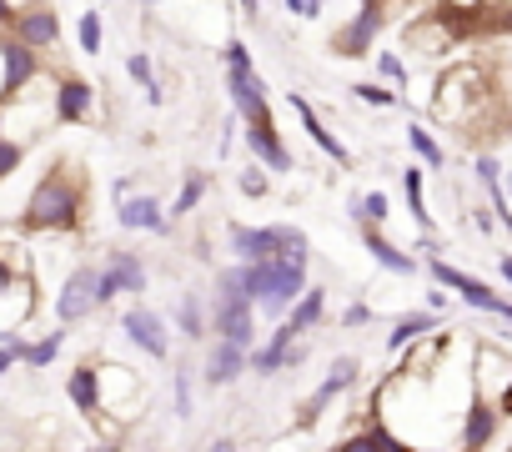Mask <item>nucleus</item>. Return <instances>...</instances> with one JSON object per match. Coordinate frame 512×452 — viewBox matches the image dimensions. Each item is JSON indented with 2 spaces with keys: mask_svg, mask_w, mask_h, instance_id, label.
Wrapping results in <instances>:
<instances>
[{
  "mask_svg": "<svg viewBox=\"0 0 512 452\" xmlns=\"http://www.w3.org/2000/svg\"><path fill=\"white\" fill-rule=\"evenodd\" d=\"M81 216H86V181H81V171L51 166L31 186L26 211H21V226H26V232H76Z\"/></svg>",
  "mask_w": 512,
  "mask_h": 452,
  "instance_id": "nucleus-1",
  "label": "nucleus"
},
{
  "mask_svg": "<svg viewBox=\"0 0 512 452\" xmlns=\"http://www.w3.org/2000/svg\"><path fill=\"white\" fill-rule=\"evenodd\" d=\"M241 287L256 302V317L262 322H287V312L312 287V262H292V257L251 262V267H241Z\"/></svg>",
  "mask_w": 512,
  "mask_h": 452,
  "instance_id": "nucleus-2",
  "label": "nucleus"
},
{
  "mask_svg": "<svg viewBox=\"0 0 512 452\" xmlns=\"http://www.w3.org/2000/svg\"><path fill=\"white\" fill-rule=\"evenodd\" d=\"M422 267H427L432 287H447V292H457L472 312H487V317H497V322L512 327V297H502L497 287H487L482 277H472V272H462V267H452V262H442V257H432V262H422Z\"/></svg>",
  "mask_w": 512,
  "mask_h": 452,
  "instance_id": "nucleus-3",
  "label": "nucleus"
},
{
  "mask_svg": "<svg viewBox=\"0 0 512 452\" xmlns=\"http://www.w3.org/2000/svg\"><path fill=\"white\" fill-rule=\"evenodd\" d=\"M96 292H101V267L76 262L66 272L61 292H56V327H81L86 317H96L101 312V297Z\"/></svg>",
  "mask_w": 512,
  "mask_h": 452,
  "instance_id": "nucleus-4",
  "label": "nucleus"
},
{
  "mask_svg": "<svg viewBox=\"0 0 512 452\" xmlns=\"http://www.w3.org/2000/svg\"><path fill=\"white\" fill-rule=\"evenodd\" d=\"M151 287V267H146V257L141 252H131V247H111L106 252V262H101V307H111L116 297H136L141 302V292Z\"/></svg>",
  "mask_w": 512,
  "mask_h": 452,
  "instance_id": "nucleus-5",
  "label": "nucleus"
},
{
  "mask_svg": "<svg viewBox=\"0 0 512 452\" xmlns=\"http://www.w3.org/2000/svg\"><path fill=\"white\" fill-rule=\"evenodd\" d=\"M357 382H362V357H357V352L332 357V362H327V372H322V382H317V392L302 402V417H297V422H302V427H317L337 397L357 392Z\"/></svg>",
  "mask_w": 512,
  "mask_h": 452,
  "instance_id": "nucleus-6",
  "label": "nucleus"
},
{
  "mask_svg": "<svg viewBox=\"0 0 512 452\" xmlns=\"http://www.w3.org/2000/svg\"><path fill=\"white\" fill-rule=\"evenodd\" d=\"M121 337L136 347V352H146L151 362H166L171 357V317H161L156 307H146V302H131L126 312H121Z\"/></svg>",
  "mask_w": 512,
  "mask_h": 452,
  "instance_id": "nucleus-7",
  "label": "nucleus"
},
{
  "mask_svg": "<svg viewBox=\"0 0 512 452\" xmlns=\"http://www.w3.org/2000/svg\"><path fill=\"white\" fill-rule=\"evenodd\" d=\"M211 302V337H221V342H241V347H256V337H262V317H256V302L246 297V292H236V297H206Z\"/></svg>",
  "mask_w": 512,
  "mask_h": 452,
  "instance_id": "nucleus-8",
  "label": "nucleus"
},
{
  "mask_svg": "<svg viewBox=\"0 0 512 452\" xmlns=\"http://www.w3.org/2000/svg\"><path fill=\"white\" fill-rule=\"evenodd\" d=\"M472 392L482 402H497L512 392V352L497 342H472Z\"/></svg>",
  "mask_w": 512,
  "mask_h": 452,
  "instance_id": "nucleus-9",
  "label": "nucleus"
},
{
  "mask_svg": "<svg viewBox=\"0 0 512 452\" xmlns=\"http://www.w3.org/2000/svg\"><path fill=\"white\" fill-rule=\"evenodd\" d=\"M387 31V6H357L347 16V26H337L332 36V56H377V36Z\"/></svg>",
  "mask_w": 512,
  "mask_h": 452,
  "instance_id": "nucleus-10",
  "label": "nucleus"
},
{
  "mask_svg": "<svg viewBox=\"0 0 512 452\" xmlns=\"http://www.w3.org/2000/svg\"><path fill=\"white\" fill-rule=\"evenodd\" d=\"M226 96H231V111L241 126H262V121H277L272 116V96H267V81L256 71H226Z\"/></svg>",
  "mask_w": 512,
  "mask_h": 452,
  "instance_id": "nucleus-11",
  "label": "nucleus"
},
{
  "mask_svg": "<svg viewBox=\"0 0 512 452\" xmlns=\"http://www.w3.org/2000/svg\"><path fill=\"white\" fill-rule=\"evenodd\" d=\"M141 407V377L121 362H101V417L111 412L116 422H131Z\"/></svg>",
  "mask_w": 512,
  "mask_h": 452,
  "instance_id": "nucleus-12",
  "label": "nucleus"
},
{
  "mask_svg": "<svg viewBox=\"0 0 512 452\" xmlns=\"http://www.w3.org/2000/svg\"><path fill=\"white\" fill-rule=\"evenodd\" d=\"M226 252H231V262H241V267L277 257V252H282V232H277V221H267V226L231 221V226H226Z\"/></svg>",
  "mask_w": 512,
  "mask_h": 452,
  "instance_id": "nucleus-13",
  "label": "nucleus"
},
{
  "mask_svg": "<svg viewBox=\"0 0 512 452\" xmlns=\"http://www.w3.org/2000/svg\"><path fill=\"white\" fill-rule=\"evenodd\" d=\"M487 96V81L477 76V71H447L442 76V91L432 96V116H442V121H467V101H482Z\"/></svg>",
  "mask_w": 512,
  "mask_h": 452,
  "instance_id": "nucleus-14",
  "label": "nucleus"
},
{
  "mask_svg": "<svg viewBox=\"0 0 512 452\" xmlns=\"http://www.w3.org/2000/svg\"><path fill=\"white\" fill-rule=\"evenodd\" d=\"M116 226H121V232L166 237V232H171V211L161 206V196H151V191H136V196L116 201Z\"/></svg>",
  "mask_w": 512,
  "mask_h": 452,
  "instance_id": "nucleus-15",
  "label": "nucleus"
},
{
  "mask_svg": "<svg viewBox=\"0 0 512 452\" xmlns=\"http://www.w3.org/2000/svg\"><path fill=\"white\" fill-rule=\"evenodd\" d=\"M241 136H246V151H251V161H262V166H267L272 176H292V171H297V156H292L287 136L277 131V121L246 126Z\"/></svg>",
  "mask_w": 512,
  "mask_h": 452,
  "instance_id": "nucleus-16",
  "label": "nucleus"
},
{
  "mask_svg": "<svg viewBox=\"0 0 512 452\" xmlns=\"http://www.w3.org/2000/svg\"><path fill=\"white\" fill-rule=\"evenodd\" d=\"M287 106L297 111V121H302L307 141H312V146H317L327 161H337V166H352V146H347V141H342V136H337V131H332V126H327V121L312 111V101H307L302 91H287Z\"/></svg>",
  "mask_w": 512,
  "mask_h": 452,
  "instance_id": "nucleus-17",
  "label": "nucleus"
},
{
  "mask_svg": "<svg viewBox=\"0 0 512 452\" xmlns=\"http://www.w3.org/2000/svg\"><path fill=\"white\" fill-rule=\"evenodd\" d=\"M11 36L26 41L31 51H56V46H61V11L46 6V0H31V6H21Z\"/></svg>",
  "mask_w": 512,
  "mask_h": 452,
  "instance_id": "nucleus-18",
  "label": "nucleus"
},
{
  "mask_svg": "<svg viewBox=\"0 0 512 452\" xmlns=\"http://www.w3.org/2000/svg\"><path fill=\"white\" fill-rule=\"evenodd\" d=\"M246 372H251V347L211 337L206 362H201V382H206V387H231V382H236V377H246Z\"/></svg>",
  "mask_w": 512,
  "mask_h": 452,
  "instance_id": "nucleus-19",
  "label": "nucleus"
},
{
  "mask_svg": "<svg viewBox=\"0 0 512 452\" xmlns=\"http://www.w3.org/2000/svg\"><path fill=\"white\" fill-rule=\"evenodd\" d=\"M497 427H502V407L472 397L467 412H462V422H457V452H487L492 437H497Z\"/></svg>",
  "mask_w": 512,
  "mask_h": 452,
  "instance_id": "nucleus-20",
  "label": "nucleus"
},
{
  "mask_svg": "<svg viewBox=\"0 0 512 452\" xmlns=\"http://www.w3.org/2000/svg\"><path fill=\"white\" fill-rule=\"evenodd\" d=\"M357 242H362V252H372L377 267H387V272H397V277H417V272H422V257H412L407 247H397V242L387 237V226H357Z\"/></svg>",
  "mask_w": 512,
  "mask_h": 452,
  "instance_id": "nucleus-21",
  "label": "nucleus"
},
{
  "mask_svg": "<svg viewBox=\"0 0 512 452\" xmlns=\"http://www.w3.org/2000/svg\"><path fill=\"white\" fill-rule=\"evenodd\" d=\"M302 342V332L292 327V322H277L272 332H267V342H256L251 347V377H262V382H272L282 367H287V352Z\"/></svg>",
  "mask_w": 512,
  "mask_h": 452,
  "instance_id": "nucleus-22",
  "label": "nucleus"
},
{
  "mask_svg": "<svg viewBox=\"0 0 512 452\" xmlns=\"http://www.w3.org/2000/svg\"><path fill=\"white\" fill-rule=\"evenodd\" d=\"M0 71H6V101L21 96L26 86L41 81V51H31L26 41H0Z\"/></svg>",
  "mask_w": 512,
  "mask_h": 452,
  "instance_id": "nucleus-23",
  "label": "nucleus"
},
{
  "mask_svg": "<svg viewBox=\"0 0 512 452\" xmlns=\"http://www.w3.org/2000/svg\"><path fill=\"white\" fill-rule=\"evenodd\" d=\"M96 116V86L86 76H56V126H81Z\"/></svg>",
  "mask_w": 512,
  "mask_h": 452,
  "instance_id": "nucleus-24",
  "label": "nucleus"
},
{
  "mask_svg": "<svg viewBox=\"0 0 512 452\" xmlns=\"http://www.w3.org/2000/svg\"><path fill=\"white\" fill-rule=\"evenodd\" d=\"M66 397L81 417L101 422V362H76L66 372Z\"/></svg>",
  "mask_w": 512,
  "mask_h": 452,
  "instance_id": "nucleus-25",
  "label": "nucleus"
},
{
  "mask_svg": "<svg viewBox=\"0 0 512 452\" xmlns=\"http://www.w3.org/2000/svg\"><path fill=\"white\" fill-rule=\"evenodd\" d=\"M171 332L181 337V342H206L211 337V302H201L196 292H181L176 297V307H171Z\"/></svg>",
  "mask_w": 512,
  "mask_h": 452,
  "instance_id": "nucleus-26",
  "label": "nucleus"
},
{
  "mask_svg": "<svg viewBox=\"0 0 512 452\" xmlns=\"http://www.w3.org/2000/svg\"><path fill=\"white\" fill-rule=\"evenodd\" d=\"M337 452H412L392 427H382L377 417H367L362 427H347V437L337 442Z\"/></svg>",
  "mask_w": 512,
  "mask_h": 452,
  "instance_id": "nucleus-27",
  "label": "nucleus"
},
{
  "mask_svg": "<svg viewBox=\"0 0 512 452\" xmlns=\"http://www.w3.org/2000/svg\"><path fill=\"white\" fill-rule=\"evenodd\" d=\"M432 332H437V312H402V317H392L382 347H387L392 357H402L412 342H422V337H432Z\"/></svg>",
  "mask_w": 512,
  "mask_h": 452,
  "instance_id": "nucleus-28",
  "label": "nucleus"
},
{
  "mask_svg": "<svg viewBox=\"0 0 512 452\" xmlns=\"http://www.w3.org/2000/svg\"><path fill=\"white\" fill-rule=\"evenodd\" d=\"M402 136H407V151L417 156V166H427V171H447V146H442V141H437V136L422 126V121H412Z\"/></svg>",
  "mask_w": 512,
  "mask_h": 452,
  "instance_id": "nucleus-29",
  "label": "nucleus"
},
{
  "mask_svg": "<svg viewBox=\"0 0 512 452\" xmlns=\"http://www.w3.org/2000/svg\"><path fill=\"white\" fill-rule=\"evenodd\" d=\"M206 191H211V171H186V176H181V186H176V201L166 206V211H171V221L196 216V206L206 201Z\"/></svg>",
  "mask_w": 512,
  "mask_h": 452,
  "instance_id": "nucleus-30",
  "label": "nucleus"
},
{
  "mask_svg": "<svg viewBox=\"0 0 512 452\" xmlns=\"http://www.w3.org/2000/svg\"><path fill=\"white\" fill-rule=\"evenodd\" d=\"M287 322H292L302 337H312V332L327 322V287H322V282H317V287H307V292H302V302L287 312Z\"/></svg>",
  "mask_w": 512,
  "mask_h": 452,
  "instance_id": "nucleus-31",
  "label": "nucleus"
},
{
  "mask_svg": "<svg viewBox=\"0 0 512 452\" xmlns=\"http://www.w3.org/2000/svg\"><path fill=\"white\" fill-rule=\"evenodd\" d=\"M66 337H71V327H51V332H41V337H31V347H26V372H46L61 352H66Z\"/></svg>",
  "mask_w": 512,
  "mask_h": 452,
  "instance_id": "nucleus-32",
  "label": "nucleus"
},
{
  "mask_svg": "<svg viewBox=\"0 0 512 452\" xmlns=\"http://www.w3.org/2000/svg\"><path fill=\"white\" fill-rule=\"evenodd\" d=\"M427 166H402V196H407V211H412V221L422 226H432V211H427V176H422Z\"/></svg>",
  "mask_w": 512,
  "mask_h": 452,
  "instance_id": "nucleus-33",
  "label": "nucleus"
},
{
  "mask_svg": "<svg viewBox=\"0 0 512 452\" xmlns=\"http://www.w3.org/2000/svg\"><path fill=\"white\" fill-rule=\"evenodd\" d=\"M372 66H377V81H382V86H392V91L407 96V86H412V66H407L402 51H377Z\"/></svg>",
  "mask_w": 512,
  "mask_h": 452,
  "instance_id": "nucleus-34",
  "label": "nucleus"
},
{
  "mask_svg": "<svg viewBox=\"0 0 512 452\" xmlns=\"http://www.w3.org/2000/svg\"><path fill=\"white\" fill-rule=\"evenodd\" d=\"M171 412H176L181 422L196 417V387H191V367H186V362L171 367Z\"/></svg>",
  "mask_w": 512,
  "mask_h": 452,
  "instance_id": "nucleus-35",
  "label": "nucleus"
},
{
  "mask_svg": "<svg viewBox=\"0 0 512 452\" xmlns=\"http://www.w3.org/2000/svg\"><path fill=\"white\" fill-rule=\"evenodd\" d=\"M236 191H241L246 201H267V196H272V171H267L262 161L236 166Z\"/></svg>",
  "mask_w": 512,
  "mask_h": 452,
  "instance_id": "nucleus-36",
  "label": "nucleus"
},
{
  "mask_svg": "<svg viewBox=\"0 0 512 452\" xmlns=\"http://www.w3.org/2000/svg\"><path fill=\"white\" fill-rule=\"evenodd\" d=\"M76 46H81V56H101V46H106V21H101V11H81V16H76Z\"/></svg>",
  "mask_w": 512,
  "mask_h": 452,
  "instance_id": "nucleus-37",
  "label": "nucleus"
},
{
  "mask_svg": "<svg viewBox=\"0 0 512 452\" xmlns=\"http://www.w3.org/2000/svg\"><path fill=\"white\" fill-rule=\"evenodd\" d=\"M352 96H357L362 106H377V111H397V106L407 101L402 91H392V86H382V81H357Z\"/></svg>",
  "mask_w": 512,
  "mask_h": 452,
  "instance_id": "nucleus-38",
  "label": "nucleus"
},
{
  "mask_svg": "<svg viewBox=\"0 0 512 452\" xmlns=\"http://www.w3.org/2000/svg\"><path fill=\"white\" fill-rule=\"evenodd\" d=\"M392 221V196L387 191H362V221L357 226H387Z\"/></svg>",
  "mask_w": 512,
  "mask_h": 452,
  "instance_id": "nucleus-39",
  "label": "nucleus"
},
{
  "mask_svg": "<svg viewBox=\"0 0 512 452\" xmlns=\"http://www.w3.org/2000/svg\"><path fill=\"white\" fill-rule=\"evenodd\" d=\"M21 161H26V141H16V136L0 131V181L16 176V171H21Z\"/></svg>",
  "mask_w": 512,
  "mask_h": 452,
  "instance_id": "nucleus-40",
  "label": "nucleus"
},
{
  "mask_svg": "<svg viewBox=\"0 0 512 452\" xmlns=\"http://www.w3.org/2000/svg\"><path fill=\"white\" fill-rule=\"evenodd\" d=\"M221 66H226V71H256V66H251V46H246L241 36H231V41L221 46Z\"/></svg>",
  "mask_w": 512,
  "mask_h": 452,
  "instance_id": "nucleus-41",
  "label": "nucleus"
},
{
  "mask_svg": "<svg viewBox=\"0 0 512 452\" xmlns=\"http://www.w3.org/2000/svg\"><path fill=\"white\" fill-rule=\"evenodd\" d=\"M126 76H131V81L146 91V86L156 81V66H151V56H146V51H131V56H126Z\"/></svg>",
  "mask_w": 512,
  "mask_h": 452,
  "instance_id": "nucleus-42",
  "label": "nucleus"
},
{
  "mask_svg": "<svg viewBox=\"0 0 512 452\" xmlns=\"http://www.w3.org/2000/svg\"><path fill=\"white\" fill-rule=\"evenodd\" d=\"M367 322H372V307H367L362 297H352V302L342 307V317H337V327H342V332H357V327H367Z\"/></svg>",
  "mask_w": 512,
  "mask_h": 452,
  "instance_id": "nucleus-43",
  "label": "nucleus"
},
{
  "mask_svg": "<svg viewBox=\"0 0 512 452\" xmlns=\"http://www.w3.org/2000/svg\"><path fill=\"white\" fill-rule=\"evenodd\" d=\"M307 362H312V337H302V342L287 352V367H282V372H302Z\"/></svg>",
  "mask_w": 512,
  "mask_h": 452,
  "instance_id": "nucleus-44",
  "label": "nucleus"
},
{
  "mask_svg": "<svg viewBox=\"0 0 512 452\" xmlns=\"http://www.w3.org/2000/svg\"><path fill=\"white\" fill-rule=\"evenodd\" d=\"M472 226H477V237H487L492 226H497V216H492V206H472Z\"/></svg>",
  "mask_w": 512,
  "mask_h": 452,
  "instance_id": "nucleus-45",
  "label": "nucleus"
},
{
  "mask_svg": "<svg viewBox=\"0 0 512 452\" xmlns=\"http://www.w3.org/2000/svg\"><path fill=\"white\" fill-rule=\"evenodd\" d=\"M26 362V352H16V347H0V377H6V372H16Z\"/></svg>",
  "mask_w": 512,
  "mask_h": 452,
  "instance_id": "nucleus-46",
  "label": "nucleus"
},
{
  "mask_svg": "<svg viewBox=\"0 0 512 452\" xmlns=\"http://www.w3.org/2000/svg\"><path fill=\"white\" fill-rule=\"evenodd\" d=\"M447 307H452L447 287H432V292H427V312H447Z\"/></svg>",
  "mask_w": 512,
  "mask_h": 452,
  "instance_id": "nucleus-47",
  "label": "nucleus"
},
{
  "mask_svg": "<svg viewBox=\"0 0 512 452\" xmlns=\"http://www.w3.org/2000/svg\"><path fill=\"white\" fill-rule=\"evenodd\" d=\"M111 196H116V201H126V196H136V181H131V176H116V186H111Z\"/></svg>",
  "mask_w": 512,
  "mask_h": 452,
  "instance_id": "nucleus-48",
  "label": "nucleus"
},
{
  "mask_svg": "<svg viewBox=\"0 0 512 452\" xmlns=\"http://www.w3.org/2000/svg\"><path fill=\"white\" fill-rule=\"evenodd\" d=\"M497 277H502V287L512 292V252H502V257H497Z\"/></svg>",
  "mask_w": 512,
  "mask_h": 452,
  "instance_id": "nucleus-49",
  "label": "nucleus"
},
{
  "mask_svg": "<svg viewBox=\"0 0 512 452\" xmlns=\"http://www.w3.org/2000/svg\"><path fill=\"white\" fill-rule=\"evenodd\" d=\"M236 6H241L246 21H262V0H236Z\"/></svg>",
  "mask_w": 512,
  "mask_h": 452,
  "instance_id": "nucleus-50",
  "label": "nucleus"
},
{
  "mask_svg": "<svg viewBox=\"0 0 512 452\" xmlns=\"http://www.w3.org/2000/svg\"><path fill=\"white\" fill-rule=\"evenodd\" d=\"M146 106H166V91H161V81H151V86H146Z\"/></svg>",
  "mask_w": 512,
  "mask_h": 452,
  "instance_id": "nucleus-51",
  "label": "nucleus"
},
{
  "mask_svg": "<svg viewBox=\"0 0 512 452\" xmlns=\"http://www.w3.org/2000/svg\"><path fill=\"white\" fill-rule=\"evenodd\" d=\"M211 447H216V452H246V447H241V442H236V437H216V442H211Z\"/></svg>",
  "mask_w": 512,
  "mask_h": 452,
  "instance_id": "nucleus-52",
  "label": "nucleus"
},
{
  "mask_svg": "<svg viewBox=\"0 0 512 452\" xmlns=\"http://www.w3.org/2000/svg\"><path fill=\"white\" fill-rule=\"evenodd\" d=\"M282 6H287V11L297 16V21H307V0H282Z\"/></svg>",
  "mask_w": 512,
  "mask_h": 452,
  "instance_id": "nucleus-53",
  "label": "nucleus"
},
{
  "mask_svg": "<svg viewBox=\"0 0 512 452\" xmlns=\"http://www.w3.org/2000/svg\"><path fill=\"white\" fill-rule=\"evenodd\" d=\"M81 452H121L116 442H91V447H81Z\"/></svg>",
  "mask_w": 512,
  "mask_h": 452,
  "instance_id": "nucleus-54",
  "label": "nucleus"
},
{
  "mask_svg": "<svg viewBox=\"0 0 512 452\" xmlns=\"http://www.w3.org/2000/svg\"><path fill=\"white\" fill-rule=\"evenodd\" d=\"M502 191H507V196H512V166H507V171H502Z\"/></svg>",
  "mask_w": 512,
  "mask_h": 452,
  "instance_id": "nucleus-55",
  "label": "nucleus"
},
{
  "mask_svg": "<svg viewBox=\"0 0 512 452\" xmlns=\"http://www.w3.org/2000/svg\"><path fill=\"white\" fill-rule=\"evenodd\" d=\"M136 6H161V0H136Z\"/></svg>",
  "mask_w": 512,
  "mask_h": 452,
  "instance_id": "nucleus-56",
  "label": "nucleus"
},
{
  "mask_svg": "<svg viewBox=\"0 0 512 452\" xmlns=\"http://www.w3.org/2000/svg\"><path fill=\"white\" fill-rule=\"evenodd\" d=\"M412 452H437V447H412Z\"/></svg>",
  "mask_w": 512,
  "mask_h": 452,
  "instance_id": "nucleus-57",
  "label": "nucleus"
},
{
  "mask_svg": "<svg viewBox=\"0 0 512 452\" xmlns=\"http://www.w3.org/2000/svg\"><path fill=\"white\" fill-rule=\"evenodd\" d=\"M201 452H216V447H211V442H206V447H201Z\"/></svg>",
  "mask_w": 512,
  "mask_h": 452,
  "instance_id": "nucleus-58",
  "label": "nucleus"
},
{
  "mask_svg": "<svg viewBox=\"0 0 512 452\" xmlns=\"http://www.w3.org/2000/svg\"><path fill=\"white\" fill-rule=\"evenodd\" d=\"M332 452H337V447H332Z\"/></svg>",
  "mask_w": 512,
  "mask_h": 452,
  "instance_id": "nucleus-59",
  "label": "nucleus"
}]
</instances>
